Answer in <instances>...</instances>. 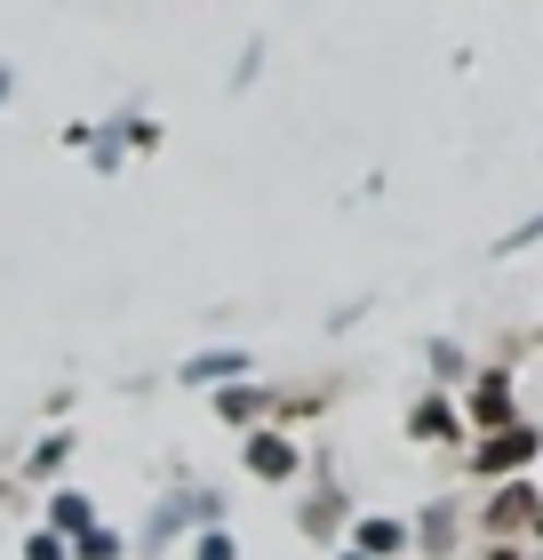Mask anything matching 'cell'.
Instances as JSON below:
<instances>
[{
	"mask_svg": "<svg viewBox=\"0 0 543 560\" xmlns=\"http://www.w3.org/2000/svg\"><path fill=\"white\" fill-rule=\"evenodd\" d=\"M400 545H408L400 521H359V552H400Z\"/></svg>",
	"mask_w": 543,
	"mask_h": 560,
	"instance_id": "3",
	"label": "cell"
},
{
	"mask_svg": "<svg viewBox=\"0 0 543 560\" xmlns=\"http://www.w3.org/2000/svg\"><path fill=\"white\" fill-rule=\"evenodd\" d=\"M200 560H232V537H200Z\"/></svg>",
	"mask_w": 543,
	"mask_h": 560,
	"instance_id": "10",
	"label": "cell"
},
{
	"mask_svg": "<svg viewBox=\"0 0 543 560\" xmlns=\"http://www.w3.org/2000/svg\"><path fill=\"white\" fill-rule=\"evenodd\" d=\"M528 521V489H504L496 497V528H520Z\"/></svg>",
	"mask_w": 543,
	"mask_h": 560,
	"instance_id": "5",
	"label": "cell"
},
{
	"mask_svg": "<svg viewBox=\"0 0 543 560\" xmlns=\"http://www.w3.org/2000/svg\"><path fill=\"white\" fill-rule=\"evenodd\" d=\"M9 89H16V72H9V65H0V105H9Z\"/></svg>",
	"mask_w": 543,
	"mask_h": 560,
	"instance_id": "11",
	"label": "cell"
},
{
	"mask_svg": "<svg viewBox=\"0 0 543 560\" xmlns=\"http://www.w3.org/2000/svg\"><path fill=\"white\" fill-rule=\"evenodd\" d=\"M24 560H64V545H57V537H33V552H24Z\"/></svg>",
	"mask_w": 543,
	"mask_h": 560,
	"instance_id": "9",
	"label": "cell"
},
{
	"mask_svg": "<svg viewBox=\"0 0 543 560\" xmlns=\"http://www.w3.org/2000/svg\"><path fill=\"white\" fill-rule=\"evenodd\" d=\"M504 560H511V552H504Z\"/></svg>",
	"mask_w": 543,
	"mask_h": 560,
	"instance_id": "12",
	"label": "cell"
},
{
	"mask_svg": "<svg viewBox=\"0 0 543 560\" xmlns=\"http://www.w3.org/2000/svg\"><path fill=\"white\" fill-rule=\"evenodd\" d=\"M248 465H256V472H272V480H288V472H296V448H288V441H272V432H256V441H248Z\"/></svg>",
	"mask_w": 543,
	"mask_h": 560,
	"instance_id": "2",
	"label": "cell"
},
{
	"mask_svg": "<svg viewBox=\"0 0 543 560\" xmlns=\"http://www.w3.org/2000/svg\"><path fill=\"white\" fill-rule=\"evenodd\" d=\"M248 369V352H200L192 361V376H240Z\"/></svg>",
	"mask_w": 543,
	"mask_h": 560,
	"instance_id": "4",
	"label": "cell"
},
{
	"mask_svg": "<svg viewBox=\"0 0 543 560\" xmlns=\"http://www.w3.org/2000/svg\"><path fill=\"white\" fill-rule=\"evenodd\" d=\"M416 432H424V441H439V432H448V409H439V400H424V409H416Z\"/></svg>",
	"mask_w": 543,
	"mask_h": 560,
	"instance_id": "6",
	"label": "cell"
},
{
	"mask_svg": "<svg viewBox=\"0 0 543 560\" xmlns=\"http://www.w3.org/2000/svg\"><path fill=\"white\" fill-rule=\"evenodd\" d=\"M535 456V432H496V441L480 448V472H504V465H528Z\"/></svg>",
	"mask_w": 543,
	"mask_h": 560,
	"instance_id": "1",
	"label": "cell"
},
{
	"mask_svg": "<svg viewBox=\"0 0 543 560\" xmlns=\"http://www.w3.org/2000/svg\"><path fill=\"white\" fill-rule=\"evenodd\" d=\"M480 417H487V424H504V385H496V376L480 385Z\"/></svg>",
	"mask_w": 543,
	"mask_h": 560,
	"instance_id": "7",
	"label": "cell"
},
{
	"mask_svg": "<svg viewBox=\"0 0 543 560\" xmlns=\"http://www.w3.org/2000/svg\"><path fill=\"white\" fill-rule=\"evenodd\" d=\"M81 552H88V560H113V552H120V537H105V528H88V537H81Z\"/></svg>",
	"mask_w": 543,
	"mask_h": 560,
	"instance_id": "8",
	"label": "cell"
}]
</instances>
